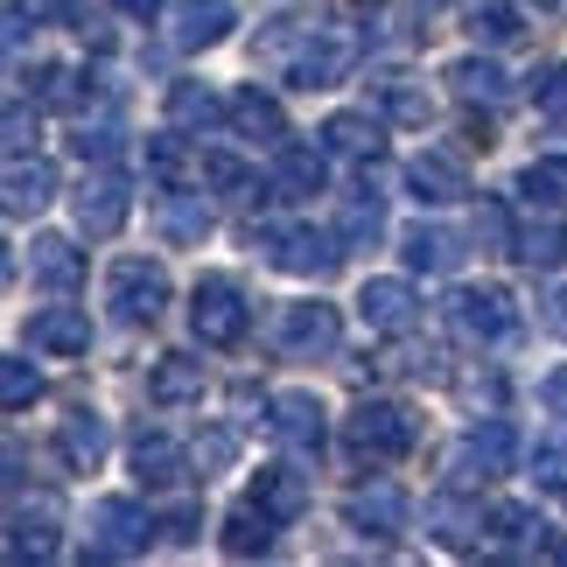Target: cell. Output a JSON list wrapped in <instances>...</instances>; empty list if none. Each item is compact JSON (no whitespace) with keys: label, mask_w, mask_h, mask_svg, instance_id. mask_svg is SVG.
<instances>
[{"label":"cell","mask_w":567,"mask_h":567,"mask_svg":"<svg viewBox=\"0 0 567 567\" xmlns=\"http://www.w3.org/2000/svg\"><path fill=\"white\" fill-rule=\"evenodd\" d=\"M210 225H217V217H210V196H196V183L155 196V231L168 238V246H204Z\"/></svg>","instance_id":"17"},{"label":"cell","mask_w":567,"mask_h":567,"mask_svg":"<svg viewBox=\"0 0 567 567\" xmlns=\"http://www.w3.org/2000/svg\"><path fill=\"white\" fill-rule=\"evenodd\" d=\"M351 63H358V35L343 29V21H316V29H301L295 35V56H288V84H301V92H330V84L351 78Z\"/></svg>","instance_id":"1"},{"label":"cell","mask_w":567,"mask_h":567,"mask_svg":"<svg viewBox=\"0 0 567 567\" xmlns=\"http://www.w3.org/2000/svg\"><path fill=\"white\" fill-rule=\"evenodd\" d=\"M147 176H155L162 189H183V183H204V162L183 147V126H168V134L147 141Z\"/></svg>","instance_id":"30"},{"label":"cell","mask_w":567,"mask_h":567,"mask_svg":"<svg viewBox=\"0 0 567 567\" xmlns=\"http://www.w3.org/2000/svg\"><path fill=\"white\" fill-rule=\"evenodd\" d=\"M196 455H204V470H225L231 455H238V434H231V427H225V434H210V442L196 449Z\"/></svg>","instance_id":"49"},{"label":"cell","mask_w":567,"mask_h":567,"mask_svg":"<svg viewBox=\"0 0 567 567\" xmlns=\"http://www.w3.org/2000/svg\"><path fill=\"white\" fill-rule=\"evenodd\" d=\"M379 113H385L392 126H427V120H434V99H427L413 78H385V84H379Z\"/></svg>","instance_id":"34"},{"label":"cell","mask_w":567,"mask_h":567,"mask_svg":"<svg viewBox=\"0 0 567 567\" xmlns=\"http://www.w3.org/2000/svg\"><path fill=\"white\" fill-rule=\"evenodd\" d=\"M476 246L518 259V225H512V210L497 204V196H484V210H476Z\"/></svg>","instance_id":"38"},{"label":"cell","mask_w":567,"mask_h":567,"mask_svg":"<svg viewBox=\"0 0 567 567\" xmlns=\"http://www.w3.org/2000/svg\"><path fill=\"white\" fill-rule=\"evenodd\" d=\"M449 330L470 343V351H497V343H512L518 337V301L512 288H455L449 295Z\"/></svg>","instance_id":"3"},{"label":"cell","mask_w":567,"mask_h":567,"mask_svg":"<svg viewBox=\"0 0 567 567\" xmlns=\"http://www.w3.org/2000/svg\"><path fill=\"white\" fill-rule=\"evenodd\" d=\"M267 434L295 455V463H316L322 442H330V413H322L316 392H274L267 400Z\"/></svg>","instance_id":"8"},{"label":"cell","mask_w":567,"mask_h":567,"mask_svg":"<svg viewBox=\"0 0 567 567\" xmlns=\"http://www.w3.org/2000/svg\"><path fill=\"white\" fill-rule=\"evenodd\" d=\"M29 274H35V288H50V295H78L84 288V252L71 246V238H56V231H35Z\"/></svg>","instance_id":"19"},{"label":"cell","mask_w":567,"mask_h":567,"mask_svg":"<svg viewBox=\"0 0 567 567\" xmlns=\"http://www.w3.org/2000/svg\"><path fill=\"white\" fill-rule=\"evenodd\" d=\"M274 189L280 196H322V189H330V162H322V147L280 141L274 147Z\"/></svg>","instance_id":"23"},{"label":"cell","mask_w":567,"mask_h":567,"mask_svg":"<svg viewBox=\"0 0 567 567\" xmlns=\"http://www.w3.org/2000/svg\"><path fill=\"white\" fill-rule=\"evenodd\" d=\"M400 259H406V274H455V259H463V238L442 231V225H406Z\"/></svg>","instance_id":"27"},{"label":"cell","mask_w":567,"mask_h":567,"mask_svg":"<svg viewBox=\"0 0 567 567\" xmlns=\"http://www.w3.org/2000/svg\"><path fill=\"white\" fill-rule=\"evenodd\" d=\"M147 518H141V505L134 497H99L92 505V554H105V560H126V554H141L147 547Z\"/></svg>","instance_id":"14"},{"label":"cell","mask_w":567,"mask_h":567,"mask_svg":"<svg viewBox=\"0 0 567 567\" xmlns=\"http://www.w3.org/2000/svg\"><path fill=\"white\" fill-rule=\"evenodd\" d=\"M168 547H183V539H196V505H168L162 512V526H155Z\"/></svg>","instance_id":"47"},{"label":"cell","mask_w":567,"mask_h":567,"mask_svg":"<svg viewBox=\"0 0 567 567\" xmlns=\"http://www.w3.org/2000/svg\"><path fill=\"white\" fill-rule=\"evenodd\" d=\"M512 470V427L505 421H476L463 434V449L449 455V484L455 491H476V484H491V476H505Z\"/></svg>","instance_id":"9"},{"label":"cell","mask_w":567,"mask_h":567,"mask_svg":"<svg viewBox=\"0 0 567 567\" xmlns=\"http://www.w3.org/2000/svg\"><path fill=\"white\" fill-rule=\"evenodd\" d=\"M406 189L421 196L427 210H449V204H463V196H476L470 176H463V162H449V155H413L406 162Z\"/></svg>","instance_id":"20"},{"label":"cell","mask_w":567,"mask_h":567,"mask_svg":"<svg viewBox=\"0 0 567 567\" xmlns=\"http://www.w3.org/2000/svg\"><path fill=\"white\" fill-rule=\"evenodd\" d=\"M105 309H113L120 322H162L168 309V267L162 259H141V252H120L113 267H105Z\"/></svg>","instance_id":"2"},{"label":"cell","mask_w":567,"mask_h":567,"mask_svg":"<svg viewBox=\"0 0 567 567\" xmlns=\"http://www.w3.org/2000/svg\"><path fill=\"white\" fill-rule=\"evenodd\" d=\"M484 526H491V512L470 505L463 491H442L427 505V539H434V547H449V554H470L476 539H484Z\"/></svg>","instance_id":"18"},{"label":"cell","mask_w":567,"mask_h":567,"mask_svg":"<svg viewBox=\"0 0 567 567\" xmlns=\"http://www.w3.org/2000/svg\"><path fill=\"white\" fill-rule=\"evenodd\" d=\"M56 204V162L42 155H8V217H35Z\"/></svg>","instance_id":"21"},{"label":"cell","mask_w":567,"mask_h":567,"mask_svg":"<svg viewBox=\"0 0 567 567\" xmlns=\"http://www.w3.org/2000/svg\"><path fill=\"white\" fill-rule=\"evenodd\" d=\"M168 120L176 126H189V134H210L217 120H231V105H217V92L210 84H168Z\"/></svg>","instance_id":"33"},{"label":"cell","mask_w":567,"mask_h":567,"mask_svg":"<svg viewBox=\"0 0 567 567\" xmlns=\"http://www.w3.org/2000/svg\"><path fill=\"white\" fill-rule=\"evenodd\" d=\"M343 238L337 231H316V225H280V231H267V259L280 274H295V280H330L337 267H343Z\"/></svg>","instance_id":"7"},{"label":"cell","mask_w":567,"mask_h":567,"mask_svg":"<svg viewBox=\"0 0 567 567\" xmlns=\"http://www.w3.org/2000/svg\"><path fill=\"white\" fill-rule=\"evenodd\" d=\"M231 134L238 141H259V147H280V141H288V113H280L259 84H246V92L231 99Z\"/></svg>","instance_id":"26"},{"label":"cell","mask_w":567,"mask_h":567,"mask_svg":"<svg viewBox=\"0 0 567 567\" xmlns=\"http://www.w3.org/2000/svg\"><path fill=\"white\" fill-rule=\"evenodd\" d=\"M274 533H280V518L259 505V497H246V505H231V512H225V554H238V560L274 554Z\"/></svg>","instance_id":"28"},{"label":"cell","mask_w":567,"mask_h":567,"mask_svg":"<svg viewBox=\"0 0 567 567\" xmlns=\"http://www.w3.org/2000/svg\"><path fill=\"white\" fill-rule=\"evenodd\" d=\"M539 309H547V330H554V337H567V280H560L547 301H539Z\"/></svg>","instance_id":"50"},{"label":"cell","mask_w":567,"mask_h":567,"mask_svg":"<svg viewBox=\"0 0 567 567\" xmlns=\"http://www.w3.org/2000/svg\"><path fill=\"white\" fill-rule=\"evenodd\" d=\"M246 288H238L231 274H204L189 288V330L196 343H210V351H231L238 337H246Z\"/></svg>","instance_id":"4"},{"label":"cell","mask_w":567,"mask_h":567,"mask_svg":"<svg viewBox=\"0 0 567 567\" xmlns=\"http://www.w3.org/2000/svg\"><path fill=\"white\" fill-rule=\"evenodd\" d=\"M29 343L50 358H84L92 351V316L84 309H35L29 316Z\"/></svg>","instance_id":"22"},{"label":"cell","mask_w":567,"mask_h":567,"mask_svg":"<svg viewBox=\"0 0 567 567\" xmlns=\"http://www.w3.org/2000/svg\"><path fill=\"white\" fill-rule=\"evenodd\" d=\"M413 8H434V0H413Z\"/></svg>","instance_id":"52"},{"label":"cell","mask_w":567,"mask_h":567,"mask_svg":"<svg viewBox=\"0 0 567 567\" xmlns=\"http://www.w3.org/2000/svg\"><path fill=\"white\" fill-rule=\"evenodd\" d=\"M8 155H35V113H29V99L8 105Z\"/></svg>","instance_id":"45"},{"label":"cell","mask_w":567,"mask_h":567,"mask_svg":"<svg viewBox=\"0 0 567 567\" xmlns=\"http://www.w3.org/2000/svg\"><path fill=\"white\" fill-rule=\"evenodd\" d=\"M35 392H42V372L29 358H0V400L21 413V406H35Z\"/></svg>","instance_id":"41"},{"label":"cell","mask_w":567,"mask_h":567,"mask_svg":"<svg viewBox=\"0 0 567 567\" xmlns=\"http://www.w3.org/2000/svg\"><path fill=\"white\" fill-rule=\"evenodd\" d=\"M231 29H238L231 0H176V8H168V42H176V50H217Z\"/></svg>","instance_id":"15"},{"label":"cell","mask_w":567,"mask_h":567,"mask_svg":"<svg viewBox=\"0 0 567 567\" xmlns=\"http://www.w3.org/2000/svg\"><path fill=\"white\" fill-rule=\"evenodd\" d=\"M379 231H385V210H379V196H372V189H358L351 204H343V231H337V238L358 252V246H372Z\"/></svg>","instance_id":"37"},{"label":"cell","mask_w":567,"mask_h":567,"mask_svg":"<svg viewBox=\"0 0 567 567\" xmlns=\"http://www.w3.org/2000/svg\"><path fill=\"white\" fill-rule=\"evenodd\" d=\"M204 176H210V189L238 196V204H259V183H252V168L238 155H204Z\"/></svg>","instance_id":"39"},{"label":"cell","mask_w":567,"mask_h":567,"mask_svg":"<svg viewBox=\"0 0 567 567\" xmlns=\"http://www.w3.org/2000/svg\"><path fill=\"white\" fill-rule=\"evenodd\" d=\"M539 406H547L554 421H567V364H560V372H547V379H539Z\"/></svg>","instance_id":"48"},{"label":"cell","mask_w":567,"mask_h":567,"mask_svg":"<svg viewBox=\"0 0 567 567\" xmlns=\"http://www.w3.org/2000/svg\"><path fill=\"white\" fill-rule=\"evenodd\" d=\"M539 113L567 120V63H554V71H539Z\"/></svg>","instance_id":"46"},{"label":"cell","mask_w":567,"mask_h":567,"mask_svg":"<svg viewBox=\"0 0 567 567\" xmlns=\"http://www.w3.org/2000/svg\"><path fill=\"white\" fill-rule=\"evenodd\" d=\"M56 449H63V463H71L78 476H92V470L105 463V449H113V434H105V421H99L92 406H78L71 421L56 427Z\"/></svg>","instance_id":"25"},{"label":"cell","mask_w":567,"mask_h":567,"mask_svg":"<svg viewBox=\"0 0 567 567\" xmlns=\"http://www.w3.org/2000/svg\"><path fill=\"white\" fill-rule=\"evenodd\" d=\"M343 343V316L330 301H288V309H274V351L295 358V364H316L330 358Z\"/></svg>","instance_id":"5"},{"label":"cell","mask_w":567,"mask_h":567,"mask_svg":"<svg viewBox=\"0 0 567 567\" xmlns=\"http://www.w3.org/2000/svg\"><path fill=\"white\" fill-rule=\"evenodd\" d=\"M491 533L497 539H547V518L533 505H491Z\"/></svg>","instance_id":"42"},{"label":"cell","mask_w":567,"mask_h":567,"mask_svg":"<svg viewBox=\"0 0 567 567\" xmlns=\"http://www.w3.org/2000/svg\"><path fill=\"white\" fill-rule=\"evenodd\" d=\"M134 476L147 491H183L189 484V449L176 434H162V427H141L134 434Z\"/></svg>","instance_id":"16"},{"label":"cell","mask_w":567,"mask_h":567,"mask_svg":"<svg viewBox=\"0 0 567 567\" xmlns=\"http://www.w3.org/2000/svg\"><path fill=\"white\" fill-rule=\"evenodd\" d=\"M463 29L476 35V50H505V42H518V14L505 8V0H476V8L463 14Z\"/></svg>","instance_id":"35"},{"label":"cell","mask_w":567,"mask_h":567,"mask_svg":"<svg viewBox=\"0 0 567 567\" xmlns=\"http://www.w3.org/2000/svg\"><path fill=\"white\" fill-rule=\"evenodd\" d=\"M147 392H155L162 406L204 400V364H196L189 351H168V358H155V372H147Z\"/></svg>","instance_id":"29"},{"label":"cell","mask_w":567,"mask_h":567,"mask_svg":"<svg viewBox=\"0 0 567 567\" xmlns=\"http://www.w3.org/2000/svg\"><path fill=\"white\" fill-rule=\"evenodd\" d=\"M343 518H351V533H406V518H413V497L392 484V476H379V484H358L351 497H343Z\"/></svg>","instance_id":"13"},{"label":"cell","mask_w":567,"mask_h":567,"mask_svg":"<svg viewBox=\"0 0 567 567\" xmlns=\"http://www.w3.org/2000/svg\"><path fill=\"white\" fill-rule=\"evenodd\" d=\"M518 259H526V267H560V259H567V231L554 225V217L533 225V231H518Z\"/></svg>","instance_id":"40"},{"label":"cell","mask_w":567,"mask_h":567,"mask_svg":"<svg viewBox=\"0 0 567 567\" xmlns=\"http://www.w3.org/2000/svg\"><path fill=\"white\" fill-rule=\"evenodd\" d=\"M518 196L526 204H539V210H560L567 204V162L554 155V162H533L526 176H518Z\"/></svg>","instance_id":"36"},{"label":"cell","mask_w":567,"mask_h":567,"mask_svg":"<svg viewBox=\"0 0 567 567\" xmlns=\"http://www.w3.org/2000/svg\"><path fill=\"white\" fill-rule=\"evenodd\" d=\"M71 210H78V231L84 238H113L120 225H126V210H134V196H126V183L113 176V168H92V176L78 183V196H71Z\"/></svg>","instance_id":"11"},{"label":"cell","mask_w":567,"mask_h":567,"mask_svg":"<svg viewBox=\"0 0 567 567\" xmlns=\"http://www.w3.org/2000/svg\"><path fill=\"white\" fill-rule=\"evenodd\" d=\"M322 147L343 162H379L385 155V126L372 113H330L322 120Z\"/></svg>","instance_id":"24"},{"label":"cell","mask_w":567,"mask_h":567,"mask_svg":"<svg viewBox=\"0 0 567 567\" xmlns=\"http://www.w3.org/2000/svg\"><path fill=\"white\" fill-rule=\"evenodd\" d=\"M343 434H351V449H358V455H372V463H400V455L421 442L413 413H406V406H392V400H358V406H351V421H343Z\"/></svg>","instance_id":"6"},{"label":"cell","mask_w":567,"mask_h":567,"mask_svg":"<svg viewBox=\"0 0 567 567\" xmlns=\"http://www.w3.org/2000/svg\"><path fill=\"white\" fill-rule=\"evenodd\" d=\"M533 476L547 491H567V421H560V434H547V442L533 449Z\"/></svg>","instance_id":"43"},{"label":"cell","mask_w":567,"mask_h":567,"mask_svg":"<svg viewBox=\"0 0 567 567\" xmlns=\"http://www.w3.org/2000/svg\"><path fill=\"white\" fill-rule=\"evenodd\" d=\"M56 539H63V505L50 491L29 497V491H14V512H8V554L14 560H50L56 554Z\"/></svg>","instance_id":"10"},{"label":"cell","mask_w":567,"mask_h":567,"mask_svg":"<svg viewBox=\"0 0 567 567\" xmlns=\"http://www.w3.org/2000/svg\"><path fill=\"white\" fill-rule=\"evenodd\" d=\"M120 8L134 14V21H147V14H162V0H120Z\"/></svg>","instance_id":"51"},{"label":"cell","mask_w":567,"mask_h":567,"mask_svg":"<svg viewBox=\"0 0 567 567\" xmlns=\"http://www.w3.org/2000/svg\"><path fill=\"white\" fill-rule=\"evenodd\" d=\"M42 84H35V92L42 99H50V105H78V71H63V63H42V71H35Z\"/></svg>","instance_id":"44"},{"label":"cell","mask_w":567,"mask_h":567,"mask_svg":"<svg viewBox=\"0 0 567 567\" xmlns=\"http://www.w3.org/2000/svg\"><path fill=\"white\" fill-rule=\"evenodd\" d=\"M358 316H364V330H379V337H413L421 330V295H413V280H364Z\"/></svg>","instance_id":"12"},{"label":"cell","mask_w":567,"mask_h":567,"mask_svg":"<svg viewBox=\"0 0 567 567\" xmlns=\"http://www.w3.org/2000/svg\"><path fill=\"white\" fill-rule=\"evenodd\" d=\"M252 497H259V505H267V512L280 518V526H288V518H301V512H309V476H301V470H288V463H274V470H259Z\"/></svg>","instance_id":"32"},{"label":"cell","mask_w":567,"mask_h":567,"mask_svg":"<svg viewBox=\"0 0 567 567\" xmlns=\"http://www.w3.org/2000/svg\"><path fill=\"white\" fill-rule=\"evenodd\" d=\"M449 84H455V99H470V105H505L512 99V78L497 71L491 56H455L449 63Z\"/></svg>","instance_id":"31"}]
</instances>
